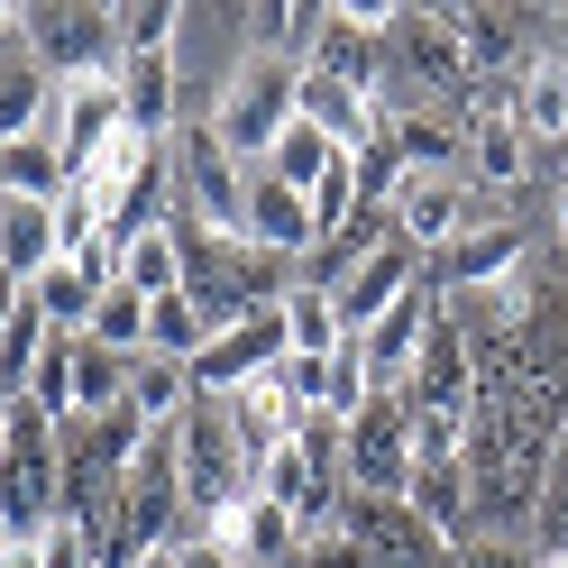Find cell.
<instances>
[{"label": "cell", "instance_id": "1", "mask_svg": "<svg viewBox=\"0 0 568 568\" xmlns=\"http://www.w3.org/2000/svg\"><path fill=\"white\" fill-rule=\"evenodd\" d=\"M303 120V64H275V55H239L221 92H211V138L239 156V165H266L275 138Z\"/></svg>", "mask_w": 568, "mask_h": 568}, {"label": "cell", "instance_id": "2", "mask_svg": "<svg viewBox=\"0 0 568 568\" xmlns=\"http://www.w3.org/2000/svg\"><path fill=\"white\" fill-rule=\"evenodd\" d=\"M486 221H505L468 174H404V193H395V211H385V230H395L413 257H440L449 239H468V230H486Z\"/></svg>", "mask_w": 568, "mask_h": 568}, {"label": "cell", "instance_id": "3", "mask_svg": "<svg viewBox=\"0 0 568 568\" xmlns=\"http://www.w3.org/2000/svg\"><path fill=\"white\" fill-rule=\"evenodd\" d=\"M174 202H193L211 230H230L247 239V165L211 138V111L184 120V138H174Z\"/></svg>", "mask_w": 568, "mask_h": 568}, {"label": "cell", "instance_id": "4", "mask_svg": "<svg viewBox=\"0 0 568 568\" xmlns=\"http://www.w3.org/2000/svg\"><path fill=\"white\" fill-rule=\"evenodd\" d=\"M348 495H413V404L404 395H376L358 422H348Z\"/></svg>", "mask_w": 568, "mask_h": 568}, {"label": "cell", "instance_id": "5", "mask_svg": "<svg viewBox=\"0 0 568 568\" xmlns=\"http://www.w3.org/2000/svg\"><path fill=\"white\" fill-rule=\"evenodd\" d=\"M284 303H257L247 322H230V331H211V348L193 358V395H239V385H257V376H275L284 367Z\"/></svg>", "mask_w": 568, "mask_h": 568}, {"label": "cell", "instance_id": "6", "mask_svg": "<svg viewBox=\"0 0 568 568\" xmlns=\"http://www.w3.org/2000/svg\"><path fill=\"white\" fill-rule=\"evenodd\" d=\"M28 55H38L55 83L111 74L120 64V10H28Z\"/></svg>", "mask_w": 568, "mask_h": 568}, {"label": "cell", "instance_id": "7", "mask_svg": "<svg viewBox=\"0 0 568 568\" xmlns=\"http://www.w3.org/2000/svg\"><path fill=\"white\" fill-rule=\"evenodd\" d=\"M385 47H395V55L413 64V83H432V111H440V101H458V111L477 101V64H468V47H458L449 10H404Z\"/></svg>", "mask_w": 568, "mask_h": 568}, {"label": "cell", "instance_id": "8", "mask_svg": "<svg viewBox=\"0 0 568 568\" xmlns=\"http://www.w3.org/2000/svg\"><path fill=\"white\" fill-rule=\"evenodd\" d=\"M247 247H266V257H284V266H303L312 247H322L312 193L284 184V174H266V165H247Z\"/></svg>", "mask_w": 568, "mask_h": 568}, {"label": "cell", "instance_id": "9", "mask_svg": "<svg viewBox=\"0 0 568 568\" xmlns=\"http://www.w3.org/2000/svg\"><path fill=\"white\" fill-rule=\"evenodd\" d=\"M413 266H422V257H413V247H404L395 230H385V239L367 247V257L348 266V284L331 294V303H339V331H348V339H358V331H376L385 312H395V303L413 294Z\"/></svg>", "mask_w": 568, "mask_h": 568}, {"label": "cell", "instance_id": "10", "mask_svg": "<svg viewBox=\"0 0 568 568\" xmlns=\"http://www.w3.org/2000/svg\"><path fill=\"white\" fill-rule=\"evenodd\" d=\"M432 331H440V294H422V284H413V294H404L395 312H385L376 331H358V348H367V376H376V395H404V385H413V358L432 348Z\"/></svg>", "mask_w": 568, "mask_h": 568}, {"label": "cell", "instance_id": "11", "mask_svg": "<svg viewBox=\"0 0 568 568\" xmlns=\"http://www.w3.org/2000/svg\"><path fill=\"white\" fill-rule=\"evenodd\" d=\"M458 129H468V184H477V193L531 184V138L514 129V101H468Z\"/></svg>", "mask_w": 568, "mask_h": 568}, {"label": "cell", "instance_id": "12", "mask_svg": "<svg viewBox=\"0 0 568 568\" xmlns=\"http://www.w3.org/2000/svg\"><path fill=\"white\" fill-rule=\"evenodd\" d=\"M257 495H266V505H284L303 531H322V523L339 514V477H331L303 440H284L275 458H257Z\"/></svg>", "mask_w": 568, "mask_h": 568}, {"label": "cell", "instance_id": "13", "mask_svg": "<svg viewBox=\"0 0 568 568\" xmlns=\"http://www.w3.org/2000/svg\"><path fill=\"white\" fill-rule=\"evenodd\" d=\"M385 148H395L404 174H468V129H458V111H432V101L385 111Z\"/></svg>", "mask_w": 568, "mask_h": 568}, {"label": "cell", "instance_id": "14", "mask_svg": "<svg viewBox=\"0 0 568 568\" xmlns=\"http://www.w3.org/2000/svg\"><path fill=\"white\" fill-rule=\"evenodd\" d=\"M440 275V294H477V284H514L523 275V230L514 221H486V230H468V239H449L440 257H422Z\"/></svg>", "mask_w": 568, "mask_h": 568}, {"label": "cell", "instance_id": "15", "mask_svg": "<svg viewBox=\"0 0 568 568\" xmlns=\"http://www.w3.org/2000/svg\"><path fill=\"white\" fill-rule=\"evenodd\" d=\"M413 413H477V348L458 339L449 322L432 331V348L413 358V385H404Z\"/></svg>", "mask_w": 568, "mask_h": 568}, {"label": "cell", "instance_id": "16", "mask_svg": "<svg viewBox=\"0 0 568 568\" xmlns=\"http://www.w3.org/2000/svg\"><path fill=\"white\" fill-rule=\"evenodd\" d=\"M19 138H55V74L38 55H0V148H19Z\"/></svg>", "mask_w": 568, "mask_h": 568}, {"label": "cell", "instance_id": "17", "mask_svg": "<svg viewBox=\"0 0 568 568\" xmlns=\"http://www.w3.org/2000/svg\"><path fill=\"white\" fill-rule=\"evenodd\" d=\"M514 129L531 138V148H559L568 156V55H531L523 83H514Z\"/></svg>", "mask_w": 568, "mask_h": 568}, {"label": "cell", "instance_id": "18", "mask_svg": "<svg viewBox=\"0 0 568 568\" xmlns=\"http://www.w3.org/2000/svg\"><path fill=\"white\" fill-rule=\"evenodd\" d=\"M221 404H230V432H239V449H247V458H275L284 440L303 432V404L284 395L275 376H257V385H239V395H221Z\"/></svg>", "mask_w": 568, "mask_h": 568}, {"label": "cell", "instance_id": "19", "mask_svg": "<svg viewBox=\"0 0 568 568\" xmlns=\"http://www.w3.org/2000/svg\"><path fill=\"white\" fill-rule=\"evenodd\" d=\"M413 514L432 523L449 550L468 541V523H477V477H468V458H440V468H413Z\"/></svg>", "mask_w": 568, "mask_h": 568}, {"label": "cell", "instance_id": "20", "mask_svg": "<svg viewBox=\"0 0 568 568\" xmlns=\"http://www.w3.org/2000/svg\"><path fill=\"white\" fill-rule=\"evenodd\" d=\"M312 74H331V83H348V92L385 101V38H367V28H348V19L331 10L322 47H312Z\"/></svg>", "mask_w": 568, "mask_h": 568}, {"label": "cell", "instance_id": "21", "mask_svg": "<svg viewBox=\"0 0 568 568\" xmlns=\"http://www.w3.org/2000/svg\"><path fill=\"white\" fill-rule=\"evenodd\" d=\"M0 266H10L19 284H38V275L55 266V202L0 193Z\"/></svg>", "mask_w": 568, "mask_h": 568}, {"label": "cell", "instance_id": "22", "mask_svg": "<svg viewBox=\"0 0 568 568\" xmlns=\"http://www.w3.org/2000/svg\"><path fill=\"white\" fill-rule=\"evenodd\" d=\"M28 294H38V312H47L64 339H83V331H92V312H101V294H111V275H92V266H74V257H55L38 284H28Z\"/></svg>", "mask_w": 568, "mask_h": 568}, {"label": "cell", "instance_id": "23", "mask_svg": "<svg viewBox=\"0 0 568 568\" xmlns=\"http://www.w3.org/2000/svg\"><path fill=\"white\" fill-rule=\"evenodd\" d=\"M129 413L148 422V432H174V422L193 413V367H184V358H156V348H148V358L129 367Z\"/></svg>", "mask_w": 568, "mask_h": 568}, {"label": "cell", "instance_id": "24", "mask_svg": "<svg viewBox=\"0 0 568 568\" xmlns=\"http://www.w3.org/2000/svg\"><path fill=\"white\" fill-rule=\"evenodd\" d=\"M120 284H129V294H148V303L184 294V239H174V221H156L148 239L120 247Z\"/></svg>", "mask_w": 568, "mask_h": 568}, {"label": "cell", "instance_id": "25", "mask_svg": "<svg viewBox=\"0 0 568 568\" xmlns=\"http://www.w3.org/2000/svg\"><path fill=\"white\" fill-rule=\"evenodd\" d=\"M64 184H74V165H64L55 138H19V148H0V193H19V202H64Z\"/></svg>", "mask_w": 568, "mask_h": 568}, {"label": "cell", "instance_id": "26", "mask_svg": "<svg viewBox=\"0 0 568 568\" xmlns=\"http://www.w3.org/2000/svg\"><path fill=\"white\" fill-rule=\"evenodd\" d=\"M129 367H138V358H120V348L74 339V413H83V422L120 413V404H129Z\"/></svg>", "mask_w": 568, "mask_h": 568}, {"label": "cell", "instance_id": "27", "mask_svg": "<svg viewBox=\"0 0 568 568\" xmlns=\"http://www.w3.org/2000/svg\"><path fill=\"white\" fill-rule=\"evenodd\" d=\"M284 339H294L303 358H331V348L348 339L339 331V303L322 294V284H284Z\"/></svg>", "mask_w": 568, "mask_h": 568}, {"label": "cell", "instance_id": "28", "mask_svg": "<svg viewBox=\"0 0 568 568\" xmlns=\"http://www.w3.org/2000/svg\"><path fill=\"white\" fill-rule=\"evenodd\" d=\"M148 348H156V358H202V348H211V312L193 303V294H165V303H148Z\"/></svg>", "mask_w": 568, "mask_h": 568}, {"label": "cell", "instance_id": "29", "mask_svg": "<svg viewBox=\"0 0 568 568\" xmlns=\"http://www.w3.org/2000/svg\"><path fill=\"white\" fill-rule=\"evenodd\" d=\"M83 339L92 348H120V358H148V294H129V284L111 275V294H101V312H92Z\"/></svg>", "mask_w": 568, "mask_h": 568}, {"label": "cell", "instance_id": "30", "mask_svg": "<svg viewBox=\"0 0 568 568\" xmlns=\"http://www.w3.org/2000/svg\"><path fill=\"white\" fill-rule=\"evenodd\" d=\"M339 156H348V148H331V138L312 129V120H294V129L275 138V156H266V174H284V184H303V193H312V184H322V174H331Z\"/></svg>", "mask_w": 568, "mask_h": 568}, {"label": "cell", "instance_id": "31", "mask_svg": "<svg viewBox=\"0 0 568 568\" xmlns=\"http://www.w3.org/2000/svg\"><path fill=\"white\" fill-rule=\"evenodd\" d=\"M174 28H184L174 0H129V10H120V64L129 55H174Z\"/></svg>", "mask_w": 568, "mask_h": 568}, {"label": "cell", "instance_id": "32", "mask_svg": "<svg viewBox=\"0 0 568 568\" xmlns=\"http://www.w3.org/2000/svg\"><path fill=\"white\" fill-rule=\"evenodd\" d=\"M449 28H458V47H468L477 74H495V64L514 55V19L505 10H449Z\"/></svg>", "mask_w": 568, "mask_h": 568}, {"label": "cell", "instance_id": "33", "mask_svg": "<svg viewBox=\"0 0 568 568\" xmlns=\"http://www.w3.org/2000/svg\"><path fill=\"white\" fill-rule=\"evenodd\" d=\"M541 550H559L568 559V422H559V449H550V468H541Z\"/></svg>", "mask_w": 568, "mask_h": 568}, {"label": "cell", "instance_id": "34", "mask_svg": "<svg viewBox=\"0 0 568 568\" xmlns=\"http://www.w3.org/2000/svg\"><path fill=\"white\" fill-rule=\"evenodd\" d=\"M294 568H376V550L358 541V531H339V523H322V531H303V550H294Z\"/></svg>", "mask_w": 568, "mask_h": 568}, {"label": "cell", "instance_id": "35", "mask_svg": "<svg viewBox=\"0 0 568 568\" xmlns=\"http://www.w3.org/2000/svg\"><path fill=\"white\" fill-rule=\"evenodd\" d=\"M440 568H531V550H514L505 531H486V541H458Z\"/></svg>", "mask_w": 568, "mask_h": 568}, {"label": "cell", "instance_id": "36", "mask_svg": "<svg viewBox=\"0 0 568 568\" xmlns=\"http://www.w3.org/2000/svg\"><path fill=\"white\" fill-rule=\"evenodd\" d=\"M184 568H239L230 550H211V541H184Z\"/></svg>", "mask_w": 568, "mask_h": 568}, {"label": "cell", "instance_id": "37", "mask_svg": "<svg viewBox=\"0 0 568 568\" xmlns=\"http://www.w3.org/2000/svg\"><path fill=\"white\" fill-rule=\"evenodd\" d=\"M0 568H47V559H38V541H10V550H0Z\"/></svg>", "mask_w": 568, "mask_h": 568}, {"label": "cell", "instance_id": "38", "mask_svg": "<svg viewBox=\"0 0 568 568\" xmlns=\"http://www.w3.org/2000/svg\"><path fill=\"white\" fill-rule=\"evenodd\" d=\"M10 413H19V395H0V449H10Z\"/></svg>", "mask_w": 568, "mask_h": 568}, {"label": "cell", "instance_id": "39", "mask_svg": "<svg viewBox=\"0 0 568 568\" xmlns=\"http://www.w3.org/2000/svg\"><path fill=\"white\" fill-rule=\"evenodd\" d=\"M550 221H559V247H568V184H559V211H550Z\"/></svg>", "mask_w": 568, "mask_h": 568}, {"label": "cell", "instance_id": "40", "mask_svg": "<svg viewBox=\"0 0 568 568\" xmlns=\"http://www.w3.org/2000/svg\"><path fill=\"white\" fill-rule=\"evenodd\" d=\"M531 568H568V559H559V550H541V559H531Z\"/></svg>", "mask_w": 568, "mask_h": 568}, {"label": "cell", "instance_id": "41", "mask_svg": "<svg viewBox=\"0 0 568 568\" xmlns=\"http://www.w3.org/2000/svg\"><path fill=\"white\" fill-rule=\"evenodd\" d=\"M559 28H568V19H559ZM559 55H568V38H559Z\"/></svg>", "mask_w": 568, "mask_h": 568}]
</instances>
